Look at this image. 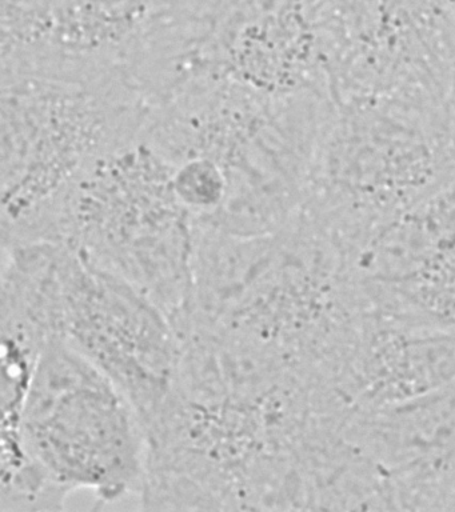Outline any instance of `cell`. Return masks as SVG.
<instances>
[{
  "label": "cell",
  "instance_id": "6da1fadb",
  "mask_svg": "<svg viewBox=\"0 0 455 512\" xmlns=\"http://www.w3.org/2000/svg\"><path fill=\"white\" fill-rule=\"evenodd\" d=\"M2 246L57 240L67 196L138 142L150 106L119 76L2 75Z\"/></svg>",
  "mask_w": 455,
  "mask_h": 512
},
{
  "label": "cell",
  "instance_id": "7a4b0ae2",
  "mask_svg": "<svg viewBox=\"0 0 455 512\" xmlns=\"http://www.w3.org/2000/svg\"><path fill=\"white\" fill-rule=\"evenodd\" d=\"M146 428L117 384L73 348L53 340L39 360L13 426L2 428V478L31 464L70 496L99 504L138 496L145 476Z\"/></svg>",
  "mask_w": 455,
  "mask_h": 512
},
{
  "label": "cell",
  "instance_id": "3957f363",
  "mask_svg": "<svg viewBox=\"0 0 455 512\" xmlns=\"http://www.w3.org/2000/svg\"><path fill=\"white\" fill-rule=\"evenodd\" d=\"M197 227L174 190L173 167L141 139L79 180L63 206L57 242L138 288L174 322L189 302Z\"/></svg>",
  "mask_w": 455,
  "mask_h": 512
},
{
  "label": "cell",
  "instance_id": "277c9868",
  "mask_svg": "<svg viewBox=\"0 0 455 512\" xmlns=\"http://www.w3.org/2000/svg\"><path fill=\"white\" fill-rule=\"evenodd\" d=\"M54 330L55 339L121 388L146 426L177 375L181 338L173 319L138 288L59 242Z\"/></svg>",
  "mask_w": 455,
  "mask_h": 512
},
{
  "label": "cell",
  "instance_id": "5b68a950",
  "mask_svg": "<svg viewBox=\"0 0 455 512\" xmlns=\"http://www.w3.org/2000/svg\"><path fill=\"white\" fill-rule=\"evenodd\" d=\"M343 432L389 484L394 510L450 511L455 382L405 402L355 411Z\"/></svg>",
  "mask_w": 455,
  "mask_h": 512
},
{
  "label": "cell",
  "instance_id": "8992f818",
  "mask_svg": "<svg viewBox=\"0 0 455 512\" xmlns=\"http://www.w3.org/2000/svg\"><path fill=\"white\" fill-rule=\"evenodd\" d=\"M454 382V324L362 303L335 380L351 411L405 402Z\"/></svg>",
  "mask_w": 455,
  "mask_h": 512
},
{
  "label": "cell",
  "instance_id": "52a82bcc",
  "mask_svg": "<svg viewBox=\"0 0 455 512\" xmlns=\"http://www.w3.org/2000/svg\"><path fill=\"white\" fill-rule=\"evenodd\" d=\"M453 510H455V491H454L453 500H451V506H450V511H453Z\"/></svg>",
  "mask_w": 455,
  "mask_h": 512
}]
</instances>
